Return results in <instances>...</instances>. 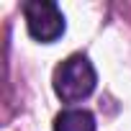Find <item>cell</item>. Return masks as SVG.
I'll list each match as a JSON object with an SVG mask.
<instances>
[{
	"instance_id": "1",
	"label": "cell",
	"mask_w": 131,
	"mask_h": 131,
	"mask_svg": "<svg viewBox=\"0 0 131 131\" xmlns=\"http://www.w3.org/2000/svg\"><path fill=\"white\" fill-rule=\"evenodd\" d=\"M98 85V75L93 62L85 54L67 57L54 70V93L62 103H80L85 100Z\"/></svg>"
},
{
	"instance_id": "3",
	"label": "cell",
	"mask_w": 131,
	"mask_h": 131,
	"mask_svg": "<svg viewBox=\"0 0 131 131\" xmlns=\"http://www.w3.org/2000/svg\"><path fill=\"white\" fill-rule=\"evenodd\" d=\"M54 131H95V116L85 108H67L54 118Z\"/></svg>"
},
{
	"instance_id": "2",
	"label": "cell",
	"mask_w": 131,
	"mask_h": 131,
	"mask_svg": "<svg viewBox=\"0 0 131 131\" xmlns=\"http://www.w3.org/2000/svg\"><path fill=\"white\" fill-rule=\"evenodd\" d=\"M23 18L28 34L41 44H51L64 34V13L59 10L57 3L28 0V3H23Z\"/></svg>"
}]
</instances>
